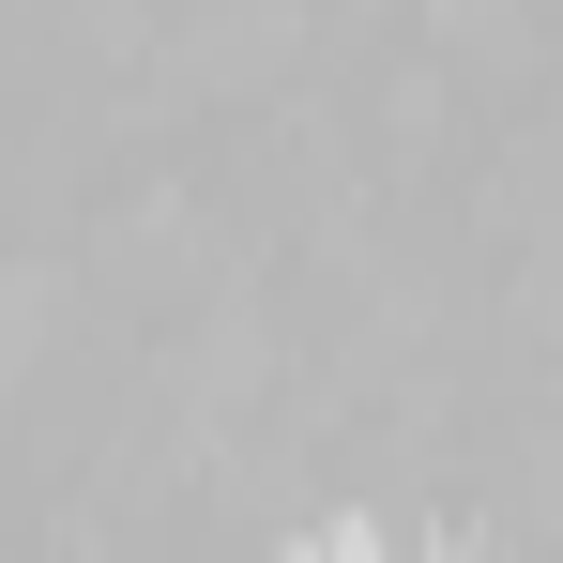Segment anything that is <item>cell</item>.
Here are the masks:
<instances>
[{
    "instance_id": "6da1fadb",
    "label": "cell",
    "mask_w": 563,
    "mask_h": 563,
    "mask_svg": "<svg viewBox=\"0 0 563 563\" xmlns=\"http://www.w3.org/2000/svg\"><path fill=\"white\" fill-rule=\"evenodd\" d=\"M275 563H472V533H457V518H427V533H411V518H366V503H335V518H305Z\"/></svg>"
}]
</instances>
